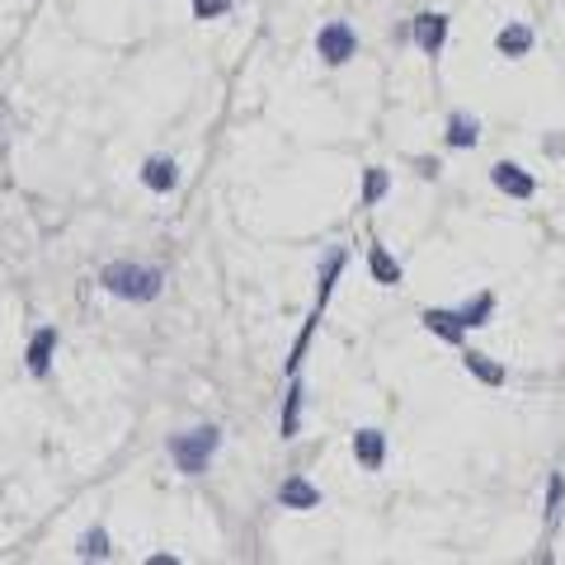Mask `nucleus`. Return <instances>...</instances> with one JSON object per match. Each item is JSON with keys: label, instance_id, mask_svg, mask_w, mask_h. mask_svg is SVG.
<instances>
[{"label": "nucleus", "instance_id": "obj_1", "mask_svg": "<svg viewBox=\"0 0 565 565\" xmlns=\"http://www.w3.org/2000/svg\"><path fill=\"white\" fill-rule=\"evenodd\" d=\"M95 282H99V292L114 297V302L151 307V302H161V292H166V269L151 259H109L95 274Z\"/></svg>", "mask_w": 565, "mask_h": 565}, {"label": "nucleus", "instance_id": "obj_2", "mask_svg": "<svg viewBox=\"0 0 565 565\" xmlns=\"http://www.w3.org/2000/svg\"><path fill=\"white\" fill-rule=\"evenodd\" d=\"M166 452L180 476H203L212 467V457L222 452V424H193L166 438Z\"/></svg>", "mask_w": 565, "mask_h": 565}, {"label": "nucleus", "instance_id": "obj_3", "mask_svg": "<svg viewBox=\"0 0 565 565\" xmlns=\"http://www.w3.org/2000/svg\"><path fill=\"white\" fill-rule=\"evenodd\" d=\"M359 47H363V39L349 20H326L321 29H316V57H321V66H330V71L349 66L353 57H359Z\"/></svg>", "mask_w": 565, "mask_h": 565}, {"label": "nucleus", "instance_id": "obj_4", "mask_svg": "<svg viewBox=\"0 0 565 565\" xmlns=\"http://www.w3.org/2000/svg\"><path fill=\"white\" fill-rule=\"evenodd\" d=\"M448 29H452V20H448L444 10H419V14H411V43H415L429 62L444 57V47H448Z\"/></svg>", "mask_w": 565, "mask_h": 565}, {"label": "nucleus", "instance_id": "obj_5", "mask_svg": "<svg viewBox=\"0 0 565 565\" xmlns=\"http://www.w3.org/2000/svg\"><path fill=\"white\" fill-rule=\"evenodd\" d=\"M57 349H62V330L57 326H39L24 344V367L33 382H47L52 377V363H57Z\"/></svg>", "mask_w": 565, "mask_h": 565}, {"label": "nucleus", "instance_id": "obj_6", "mask_svg": "<svg viewBox=\"0 0 565 565\" xmlns=\"http://www.w3.org/2000/svg\"><path fill=\"white\" fill-rule=\"evenodd\" d=\"M137 180H141V189L147 193H174L184 184V170H180V161H174V156H166V151H156V156H147V161H141V170H137Z\"/></svg>", "mask_w": 565, "mask_h": 565}, {"label": "nucleus", "instance_id": "obj_7", "mask_svg": "<svg viewBox=\"0 0 565 565\" xmlns=\"http://www.w3.org/2000/svg\"><path fill=\"white\" fill-rule=\"evenodd\" d=\"M344 269H349V250H344V245H330V250L321 255V269H316V297H311V311H321V316H326V307H330L334 288H340Z\"/></svg>", "mask_w": 565, "mask_h": 565}, {"label": "nucleus", "instance_id": "obj_8", "mask_svg": "<svg viewBox=\"0 0 565 565\" xmlns=\"http://www.w3.org/2000/svg\"><path fill=\"white\" fill-rule=\"evenodd\" d=\"M274 500H278V509L307 514V509H321V504H326V494H321V486H311L302 471H292V476H282V481H278Z\"/></svg>", "mask_w": 565, "mask_h": 565}, {"label": "nucleus", "instance_id": "obj_9", "mask_svg": "<svg viewBox=\"0 0 565 565\" xmlns=\"http://www.w3.org/2000/svg\"><path fill=\"white\" fill-rule=\"evenodd\" d=\"M419 326L434 334V340H444V344H452V349H462L467 344V321H462V311L457 307H424L419 311Z\"/></svg>", "mask_w": 565, "mask_h": 565}, {"label": "nucleus", "instance_id": "obj_10", "mask_svg": "<svg viewBox=\"0 0 565 565\" xmlns=\"http://www.w3.org/2000/svg\"><path fill=\"white\" fill-rule=\"evenodd\" d=\"M302 415H307V382H302V373H292L288 392H282V411H278V438L282 444H292V438L302 434Z\"/></svg>", "mask_w": 565, "mask_h": 565}, {"label": "nucleus", "instance_id": "obj_11", "mask_svg": "<svg viewBox=\"0 0 565 565\" xmlns=\"http://www.w3.org/2000/svg\"><path fill=\"white\" fill-rule=\"evenodd\" d=\"M490 184L504 193V199H519V203H527V199H537V180L527 174L519 161H494L490 166Z\"/></svg>", "mask_w": 565, "mask_h": 565}, {"label": "nucleus", "instance_id": "obj_12", "mask_svg": "<svg viewBox=\"0 0 565 565\" xmlns=\"http://www.w3.org/2000/svg\"><path fill=\"white\" fill-rule=\"evenodd\" d=\"M349 448H353V462H359L363 471H382V467H386V434H382V429H373V424L353 429Z\"/></svg>", "mask_w": 565, "mask_h": 565}, {"label": "nucleus", "instance_id": "obj_13", "mask_svg": "<svg viewBox=\"0 0 565 565\" xmlns=\"http://www.w3.org/2000/svg\"><path fill=\"white\" fill-rule=\"evenodd\" d=\"M367 278L377 282V288H401L405 282V269H401V259L386 250L382 241H367Z\"/></svg>", "mask_w": 565, "mask_h": 565}, {"label": "nucleus", "instance_id": "obj_14", "mask_svg": "<svg viewBox=\"0 0 565 565\" xmlns=\"http://www.w3.org/2000/svg\"><path fill=\"white\" fill-rule=\"evenodd\" d=\"M533 47H537V33H533V24H523V20H509L500 33H494V52H500V57H509V62L527 57Z\"/></svg>", "mask_w": 565, "mask_h": 565}, {"label": "nucleus", "instance_id": "obj_15", "mask_svg": "<svg viewBox=\"0 0 565 565\" xmlns=\"http://www.w3.org/2000/svg\"><path fill=\"white\" fill-rule=\"evenodd\" d=\"M444 141L452 151H476L481 147V118L467 114V109H452L444 122Z\"/></svg>", "mask_w": 565, "mask_h": 565}, {"label": "nucleus", "instance_id": "obj_16", "mask_svg": "<svg viewBox=\"0 0 565 565\" xmlns=\"http://www.w3.org/2000/svg\"><path fill=\"white\" fill-rule=\"evenodd\" d=\"M462 367L481 382V386H504L509 382V367L500 359H490L486 349H462Z\"/></svg>", "mask_w": 565, "mask_h": 565}, {"label": "nucleus", "instance_id": "obj_17", "mask_svg": "<svg viewBox=\"0 0 565 565\" xmlns=\"http://www.w3.org/2000/svg\"><path fill=\"white\" fill-rule=\"evenodd\" d=\"M316 326H321V311H307V321H302V330H297V340H292V349H288V359H282V377L302 373L307 349H311V340H316Z\"/></svg>", "mask_w": 565, "mask_h": 565}, {"label": "nucleus", "instance_id": "obj_18", "mask_svg": "<svg viewBox=\"0 0 565 565\" xmlns=\"http://www.w3.org/2000/svg\"><path fill=\"white\" fill-rule=\"evenodd\" d=\"M109 556H114V537H109L104 523L85 527V533L76 537V561H109Z\"/></svg>", "mask_w": 565, "mask_h": 565}, {"label": "nucleus", "instance_id": "obj_19", "mask_svg": "<svg viewBox=\"0 0 565 565\" xmlns=\"http://www.w3.org/2000/svg\"><path fill=\"white\" fill-rule=\"evenodd\" d=\"M386 193H392V170L386 166H367L363 170V193H359V207H377Z\"/></svg>", "mask_w": 565, "mask_h": 565}, {"label": "nucleus", "instance_id": "obj_20", "mask_svg": "<svg viewBox=\"0 0 565 565\" xmlns=\"http://www.w3.org/2000/svg\"><path fill=\"white\" fill-rule=\"evenodd\" d=\"M494 307H500V302H494V292H476V297H467V302L457 307V311H462L467 330H486V326L494 321Z\"/></svg>", "mask_w": 565, "mask_h": 565}, {"label": "nucleus", "instance_id": "obj_21", "mask_svg": "<svg viewBox=\"0 0 565 565\" xmlns=\"http://www.w3.org/2000/svg\"><path fill=\"white\" fill-rule=\"evenodd\" d=\"M542 514H546V527L561 523V514H565V471L546 476V504H542Z\"/></svg>", "mask_w": 565, "mask_h": 565}, {"label": "nucleus", "instance_id": "obj_22", "mask_svg": "<svg viewBox=\"0 0 565 565\" xmlns=\"http://www.w3.org/2000/svg\"><path fill=\"white\" fill-rule=\"evenodd\" d=\"M236 10V0H189V14L193 20H226V14Z\"/></svg>", "mask_w": 565, "mask_h": 565}, {"label": "nucleus", "instance_id": "obj_23", "mask_svg": "<svg viewBox=\"0 0 565 565\" xmlns=\"http://www.w3.org/2000/svg\"><path fill=\"white\" fill-rule=\"evenodd\" d=\"M415 174L419 180H438V174H444V161H438V156H415Z\"/></svg>", "mask_w": 565, "mask_h": 565}, {"label": "nucleus", "instance_id": "obj_24", "mask_svg": "<svg viewBox=\"0 0 565 565\" xmlns=\"http://www.w3.org/2000/svg\"><path fill=\"white\" fill-rule=\"evenodd\" d=\"M542 151H546V156H556V161H561V156H565V137H561V132L542 137Z\"/></svg>", "mask_w": 565, "mask_h": 565}, {"label": "nucleus", "instance_id": "obj_25", "mask_svg": "<svg viewBox=\"0 0 565 565\" xmlns=\"http://www.w3.org/2000/svg\"><path fill=\"white\" fill-rule=\"evenodd\" d=\"M147 565H180V556H174V552H156V556H147Z\"/></svg>", "mask_w": 565, "mask_h": 565}, {"label": "nucleus", "instance_id": "obj_26", "mask_svg": "<svg viewBox=\"0 0 565 565\" xmlns=\"http://www.w3.org/2000/svg\"><path fill=\"white\" fill-rule=\"evenodd\" d=\"M392 43H411V20H405V24H396V29H392Z\"/></svg>", "mask_w": 565, "mask_h": 565}]
</instances>
